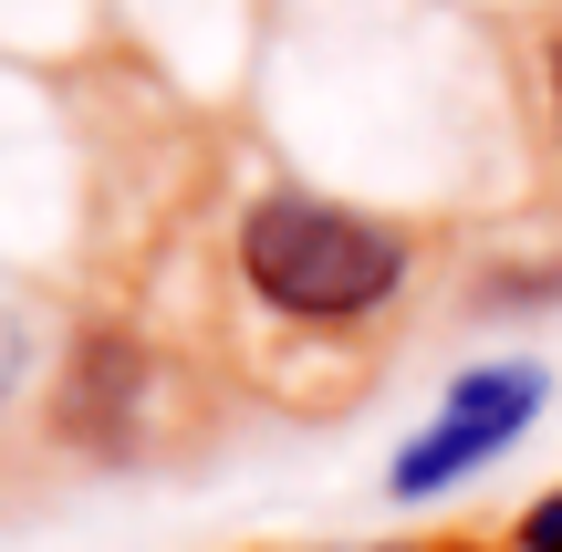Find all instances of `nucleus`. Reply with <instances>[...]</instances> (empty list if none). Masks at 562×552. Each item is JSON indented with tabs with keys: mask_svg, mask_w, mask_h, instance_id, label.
<instances>
[{
	"mask_svg": "<svg viewBox=\"0 0 562 552\" xmlns=\"http://www.w3.org/2000/svg\"><path fill=\"white\" fill-rule=\"evenodd\" d=\"M542 396H552L542 365H480V375H459V386L438 396V417H427V428L396 449L385 491H396V500H438V491H459L469 470H490L501 449H521V428L542 417Z\"/></svg>",
	"mask_w": 562,
	"mask_h": 552,
	"instance_id": "f03ea898",
	"label": "nucleus"
},
{
	"mask_svg": "<svg viewBox=\"0 0 562 552\" xmlns=\"http://www.w3.org/2000/svg\"><path fill=\"white\" fill-rule=\"evenodd\" d=\"M240 271L292 324H355L406 282V240L385 219H355L334 199H261L240 219Z\"/></svg>",
	"mask_w": 562,
	"mask_h": 552,
	"instance_id": "f257e3e1",
	"label": "nucleus"
},
{
	"mask_svg": "<svg viewBox=\"0 0 562 552\" xmlns=\"http://www.w3.org/2000/svg\"><path fill=\"white\" fill-rule=\"evenodd\" d=\"M552 115H562V42H552Z\"/></svg>",
	"mask_w": 562,
	"mask_h": 552,
	"instance_id": "39448f33",
	"label": "nucleus"
},
{
	"mask_svg": "<svg viewBox=\"0 0 562 552\" xmlns=\"http://www.w3.org/2000/svg\"><path fill=\"white\" fill-rule=\"evenodd\" d=\"M136 396H146V354L125 345V334H83L74 375H63V438L125 449V438H136Z\"/></svg>",
	"mask_w": 562,
	"mask_h": 552,
	"instance_id": "7ed1b4c3",
	"label": "nucleus"
},
{
	"mask_svg": "<svg viewBox=\"0 0 562 552\" xmlns=\"http://www.w3.org/2000/svg\"><path fill=\"white\" fill-rule=\"evenodd\" d=\"M521 552H562V491H542L521 511Z\"/></svg>",
	"mask_w": 562,
	"mask_h": 552,
	"instance_id": "20e7f679",
	"label": "nucleus"
}]
</instances>
